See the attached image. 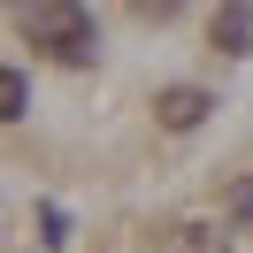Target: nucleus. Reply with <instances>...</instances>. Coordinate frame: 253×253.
<instances>
[{
  "label": "nucleus",
  "mask_w": 253,
  "mask_h": 253,
  "mask_svg": "<svg viewBox=\"0 0 253 253\" xmlns=\"http://www.w3.org/2000/svg\"><path fill=\"white\" fill-rule=\"evenodd\" d=\"M230 222L253 238V176H238V184H230Z\"/></svg>",
  "instance_id": "5"
},
{
  "label": "nucleus",
  "mask_w": 253,
  "mask_h": 253,
  "mask_svg": "<svg viewBox=\"0 0 253 253\" xmlns=\"http://www.w3.org/2000/svg\"><path fill=\"white\" fill-rule=\"evenodd\" d=\"M207 108H215V100H207L200 84H169V92H154V123H161V130H192V123H207Z\"/></svg>",
  "instance_id": "2"
},
{
  "label": "nucleus",
  "mask_w": 253,
  "mask_h": 253,
  "mask_svg": "<svg viewBox=\"0 0 253 253\" xmlns=\"http://www.w3.org/2000/svg\"><path fill=\"white\" fill-rule=\"evenodd\" d=\"M154 253H215V230H200V222H161Z\"/></svg>",
  "instance_id": "4"
},
{
  "label": "nucleus",
  "mask_w": 253,
  "mask_h": 253,
  "mask_svg": "<svg viewBox=\"0 0 253 253\" xmlns=\"http://www.w3.org/2000/svg\"><path fill=\"white\" fill-rule=\"evenodd\" d=\"M207 39H215L222 54H253V8H215Z\"/></svg>",
  "instance_id": "3"
},
{
  "label": "nucleus",
  "mask_w": 253,
  "mask_h": 253,
  "mask_svg": "<svg viewBox=\"0 0 253 253\" xmlns=\"http://www.w3.org/2000/svg\"><path fill=\"white\" fill-rule=\"evenodd\" d=\"M16 23H23V31L39 39V46H54L62 62H92V46H100V39H92V23H84V8H69V0H46V8H23Z\"/></svg>",
  "instance_id": "1"
},
{
  "label": "nucleus",
  "mask_w": 253,
  "mask_h": 253,
  "mask_svg": "<svg viewBox=\"0 0 253 253\" xmlns=\"http://www.w3.org/2000/svg\"><path fill=\"white\" fill-rule=\"evenodd\" d=\"M0 115H8V123L23 115V69H0Z\"/></svg>",
  "instance_id": "6"
}]
</instances>
